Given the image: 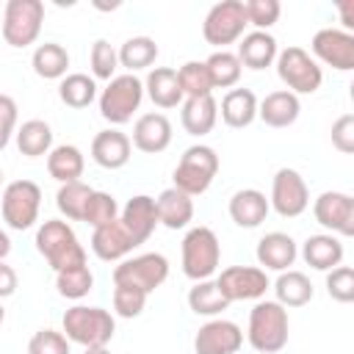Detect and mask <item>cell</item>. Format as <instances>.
<instances>
[{
	"instance_id": "6da1fadb",
	"label": "cell",
	"mask_w": 354,
	"mask_h": 354,
	"mask_svg": "<svg viewBox=\"0 0 354 354\" xmlns=\"http://www.w3.org/2000/svg\"><path fill=\"white\" fill-rule=\"evenodd\" d=\"M290 335V321L288 310L279 301L260 299L249 310V326H246V340L257 354H277L288 346Z\"/></svg>"
},
{
	"instance_id": "7a4b0ae2",
	"label": "cell",
	"mask_w": 354,
	"mask_h": 354,
	"mask_svg": "<svg viewBox=\"0 0 354 354\" xmlns=\"http://www.w3.org/2000/svg\"><path fill=\"white\" fill-rule=\"evenodd\" d=\"M36 249L55 274L72 266H86V249L80 246L75 230L64 218H47L39 224Z\"/></svg>"
},
{
	"instance_id": "3957f363",
	"label": "cell",
	"mask_w": 354,
	"mask_h": 354,
	"mask_svg": "<svg viewBox=\"0 0 354 354\" xmlns=\"http://www.w3.org/2000/svg\"><path fill=\"white\" fill-rule=\"evenodd\" d=\"M61 332L69 343H77L83 348L91 346H108L113 332H116V321L108 310L102 307H86V304H75L64 313L61 318Z\"/></svg>"
},
{
	"instance_id": "277c9868",
	"label": "cell",
	"mask_w": 354,
	"mask_h": 354,
	"mask_svg": "<svg viewBox=\"0 0 354 354\" xmlns=\"http://www.w3.org/2000/svg\"><path fill=\"white\" fill-rule=\"evenodd\" d=\"M180 257H183V274L194 282H202L216 274V268L221 263V243L210 227L199 224L185 232Z\"/></svg>"
},
{
	"instance_id": "5b68a950",
	"label": "cell",
	"mask_w": 354,
	"mask_h": 354,
	"mask_svg": "<svg viewBox=\"0 0 354 354\" xmlns=\"http://www.w3.org/2000/svg\"><path fill=\"white\" fill-rule=\"evenodd\" d=\"M216 174H218V155H216V149L207 147V144H194V147H188L183 152L171 180H174L177 191H183V194H188L194 199V196H199V194H205L210 188Z\"/></svg>"
},
{
	"instance_id": "8992f818",
	"label": "cell",
	"mask_w": 354,
	"mask_h": 354,
	"mask_svg": "<svg viewBox=\"0 0 354 354\" xmlns=\"http://www.w3.org/2000/svg\"><path fill=\"white\" fill-rule=\"evenodd\" d=\"M277 75L285 83V88L290 94H315L324 83V72L318 66V61L304 50V47H285L277 53Z\"/></svg>"
},
{
	"instance_id": "52a82bcc",
	"label": "cell",
	"mask_w": 354,
	"mask_h": 354,
	"mask_svg": "<svg viewBox=\"0 0 354 354\" xmlns=\"http://www.w3.org/2000/svg\"><path fill=\"white\" fill-rule=\"evenodd\" d=\"M144 100V80L124 72L108 80V86L100 91V116L111 124H127L133 113L141 108Z\"/></svg>"
},
{
	"instance_id": "ba28073f",
	"label": "cell",
	"mask_w": 354,
	"mask_h": 354,
	"mask_svg": "<svg viewBox=\"0 0 354 354\" xmlns=\"http://www.w3.org/2000/svg\"><path fill=\"white\" fill-rule=\"evenodd\" d=\"M41 22H44V3L41 0H8L3 8V39L8 47H30L39 33H41Z\"/></svg>"
},
{
	"instance_id": "9c48e42d",
	"label": "cell",
	"mask_w": 354,
	"mask_h": 354,
	"mask_svg": "<svg viewBox=\"0 0 354 354\" xmlns=\"http://www.w3.org/2000/svg\"><path fill=\"white\" fill-rule=\"evenodd\" d=\"M39 207H41V188L33 180H14L3 188L0 196V210L3 221L11 230H30L39 221Z\"/></svg>"
},
{
	"instance_id": "30bf717a",
	"label": "cell",
	"mask_w": 354,
	"mask_h": 354,
	"mask_svg": "<svg viewBox=\"0 0 354 354\" xmlns=\"http://www.w3.org/2000/svg\"><path fill=\"white\" fill-rule=\"evenodd\" d=\"M246 11H243V0H221L216 3L205 22H202V36L207 44L224 50L227 44L243 39V30H246Z\"/></svg>"
},
{
	"instance_id": "8fae6325",
	"label": "cell",
	"mask_w": 354,
	"mask_h": 354,
	"mask_svg": "<svg viewBox=\"0 0 354 354\" xmlns=\"http://www.w3.org/2000/svg\"><path fill=\"white\" fill-rule=\"evenodd\" d=\"M169 277V260L158 252H147V254H136V257H124L116 268H113V285H130L144 290L147 296L160 288Z\"/></svg>"
},
{
	"instance_id": "7c38bea8",
	"label": "cell",
	"mask_w": 354,
	"mask_h": 354,
	"mask_svg": "<svg viewBox=\"0 0 354 354\" xmlns=\"http://www.w3.org/2000/svg\"><path fill=\"white\" fill-rule=\"evenodd\" d=\"M216 285L221 296L232 301H260L266 290L271 288L268 274L257 266H230L216 277Z\"/></svg>"
},
{
	"instance_id": "4fadbf2b",
	"label": "cell",
	"mask_w": 354,
	"mask_h": 354,
	"mask_svg": "<svg viewBox=\"0 0 354 354\" xmlns=\"http://www.w3.org/2000/svg\"><path fill=\"white\" fill-rule=\"evenodd\" d=\"M268 205L282 216V218H296L310 207V188L304 177L296 169L282 166L274 180H271V196Z\"/></svg>"
},
{
	"instance_id": "5bb4252c",
	"label": "cell",
	"mask_w": 354,
	"mask_h": 354,
	"mask_svg": "<svg viewBox=\"0 0 354 354\" xmlns=\"http://www.w3.org/2000/svg\"><path fill=\"white\" fill-rule=\"evenodd\" d=\"M313 216L315 221L337 238L354 235V196L343 191H324L313 199Z\"/></svg>"
},
{
	"instance_id": "9a60e30c",
	"label": "cell",
	"mask_w": 354,
	"mask_h": 354,
	"mask_svg": "<svg viewBox=\"0 0 354 354\" xmlns=\"http://www.w3.org/2000/svg\"><path fill=\"white\" fill-rule=\"evenodd\" d=\"M313 55L337 69V72H351L354 69V36L346 33L343 28H321L315 30L313 41H310Z\"/></svg>"
},
{
	"instance_id": "2e32d148",
	"label": "cell",
	"mask_w": 354,
	"mask_h": 354,
	"mask_svg": "<svg viewBox=\"0 0 354 354\" xmlns=\"http://www.w3.org/2000/svg\"><path fill=\"white\" fill-rule=\"evenodd\" d=\"M241 346H243V332L235 321L227 318H210L207 324L199 326L194 337L196 354H238Z\"/></svg>"
},
{
	"instance_id": "e0dca14e",
	"label": "cell",
	"mask_w": 354,
	"mask_h": 354,
	"mask_svg": "<svg viewBox=\"0 0 354 354\" xmlns=\"http://www.w3.org/2000/svg\"><path fill=\"white\" fill-rule=\"evenodd\" d=\"M119 221H122V227L127 230V235H130V241H133L136 246L147 243V241H149V235H152V232H155V227H158L155 199H152V196H147V194L130 196V199H127V205H124V207H122V213H119Z\"/></svg>"
},
{
	"instance_id": "ac0fdd59",
	"label": "cell",
	"mask_w": 354,
	"mask_h": 354,
	"mask_svg": "<svg viewBox=\"0 0 354 354\" xmlns=\"http://www.w3.org/2000/svg\"><path fill=\"white\" fill-rule=\"evenodd\" d=\"M130 144L138 149V152H147V155H158L163 152L169 144H171V122L166 113H141L133 124V138Z\"/></svg>"
},
{
	"instance_id": "d6986e66",
	"label": "cell",
	"mask_w": 354,
	"mask_h": 354,
	"mask_svg": "<svg viewBox=\"0 0 354 354\" xmlns=\"http://www.w3.org/2000/svg\"><path fill=\"white\" fill-rule=\"evenodd\" d=\"M130 152H133V144H130V136L116 130V127H108V130H100L91 141V160L102 169H122L127 166L130 160Z\"/></svg>"
},
{
	"instance_id": "ffe728a7",
	"label": "cell",
	"mask_w": 354,
	"mask_h": 354,
	"mask_svg": "<svg viewBox=\"0 0 354 354\" xmlns=\"http://www.w3.org/2000/svg\"><path fill=\"white\" fill-rule=\"evenodd\" d=\"M257 263L263 266V271H288L296 257H299V246L288 232H266L257 241Z\"/></svg>"
},
{
	"instance_id": "44dd1931",
	"label": "cell",
	"mask_w": 354,
	"mask_h": 354,
	"mask_svg": "<svg viewBox=\"0 0 354 354\" xmlns=\"http://www.w3.org/2000/svg\"><path fill=\"white\" fill-rule=\"evenodd\" d=\"M227 210H230V218L238 227L254 230V227H260L266 221L271 205H268V199H266L263 191H257V188H241V191H235L230 196V207Z\"/></svg>"
},
{
	"instance_id": "7402d4cb",
	"label": "cell",
	"mask_w": 354,
	"mask_h": 354,
	"mask_svg": "<svg viewBox=\"0 0 354 354\" xmlns=\"http://www.w3.org/2000/svg\"><path fill=\"white\" fill-rule=\"evenodd\" d=\"M133 249H136V243L130 241V235H127V230L122 227L119 218L108 221L102 227H94V232H91V252L105 263L124 260Z\"/></svg>"
},
{
	"instance_id": "603a6c76",
	"label": "cell",
	"mask_w": 354,
	"mask_h": 354,
	"mask_svg": "<svg viewBox=\"0 0 354 354\" xmlns=\"http://www.w3.org/2000/svg\"><path fill=\"white\" fill-rule=\"evenodd\" d=\"M277 53H279L277 39L268 30H252V33H243L235 55H238L241 66L260 72V69H266L277 61Z\"/></svg>"
},
{
	"instance_id": "cb8c5ba5",
	"label": "cell",
	"mask_w": 354,
	"mask_h": 354,
	"mask_svg": "<svg viewBox=\"0 0 354 354\" xmlns=\"http://www.w3.org/2000/svg\"><path fill=\"white\" fill-rule=\"evenodd\" d=\"M180 122H183V130L188 136L202 138L218 122V102L213 100V94H207V97H188V100H183Z\"/></svg>"
},
{
	"instance_id": "d4e9b609",
	"label": "cell",
	"mask_w": 354,
	"mask_h": 354,
	"mask_svg": "<svg viewBox=\"0 0 354 354\" xmlns=\"http://www.w3.org/2000/svg\"><path fill=\"white\" fill-rule=\"evenodd\" d=\"M155 210H158V224H163L166 230H185L194 221V199L177 191L174 185L158 194Z\"/></svg>"
},
{
	"instance_id": "484cf974",
	"label": "cell",
	"mask_w": 354,
	"mask_h": 354,
	"mask_svg": "<svg viewBox=\"0 0 354 354\" xmlns=\"http://www.w3.org/2000/svg\"><path fill=\"white\" fill-rule=\"evenodd\" d=\"M301 113V102L296 94H290L288 88L271 91L257 102V116L268 124V127H290Z\"/></svg>"
},
{
	"instance_id": "4316f807",
	"label": "cell",
	"mask_w": 354,
	"mask_h": 354,
	"mask_svg": "<svg viewBox=\"0 0 354 354\" xmlns=\"http://www.w3.org/2000/svg\"><path fill=\"white\" fill-rule=\"evenodd\" d=\"M301 257L315 271H332L343 263V241L337 235H329V232L310 235L301 243Z\"/></svg>"
},
{
	"instance_id": "83f0119b",
	"label": "cell",
	"mask_w": 354,
	"mask_h": 354,
	"mask_svg": "<svg viewBox=\"0 0 354 354\" xmlns=\"http://www.w3.org/2000/svg\"><path fill=\"white\" fill-rule=\"evenodd\" d=\"M144 91L158 108H177L185 100L183 88H180V80H177V69H171V66L149 69V75L144 80Z\"/></svg>"
},
{
	"instance_id": "f1b7e54d",
	"label": "cell",
	"mask_w": 354,
	"mask_h": 354,
	"mask_svg": "<svg viewBox=\"0 0 354 354\" xmlns=\"http://www.w3.org/2000/svg\"><path fill=\"white\" fill-rule=\"evenodd\" d=\"M221 122L227 127H249L257 119V97L252 88H230L221 100Z\"/></svg>"
},
{
	"instance_id": "f546056e",
	"label": "cell",
	"mask_w": 354,
	"mask_h": 354,
	"mask_svg": "<svg viewBox=\"0 0 354 354\" xmlns=\"http://www.w3.org/2000/svg\"><path fill=\"white\" fill-rule=\"evenodd\" d=\"M83 169H86V158H83V152L75 144H58V147H53L47 152V171L61 185L80 180Z\"/></svg>"
},
{
	"instance_id": "4dcf8cb0",
	"label": "cell",
	"mask_w": 354,
	"mask_h": 354,
	"mask_svg": "<svg viewBox=\"0 0 354 354\" xmlns=\"http://www.w3.org/2000/svg\"><path fill=\"white\" fill-rule=\"evenodd\" d=\"M274 293H277L274 301H279L288 310V307H304L307 301H313L315 288L307 274L288 268V271H279V277L274 282Z\"/></svg>"
},
{
	"instance_id": "1f68e13d",
	"label": "cell",
	"mask_w": 354,
	"mask_h": 354,
	"mask_svg": "<svg viewBox=\"0 0 354 354\" xmlns=\"http://www.w3.org/2000/svg\"><path fill=\"white\" fill-rule=\"evenodd\" d=\"M30 66L44 80H61V77H66V69H69V53L58 41H44L33 50Z\"/></svg>"
},
{
	"instance_id": "d6a6232c",
	"label": "cell",
	"mask_w": 354,
	"mask_h": 354,
	"mask_svg": "<svg viewBox=\"0 0 354 354\" xmlns=\"http://www.w3.org/2000/svg\"><path fill=\"white\" fill-rule=\"evenodd\" d=\"M17 136V149L25 158H41L53 149V130L44 119H28L22 127L14 133Z\"/></svg>"
},
{
	"instance_id": "836d02e7",
	"label": "cell",
	"mask_w": 354,
	"mask_h": 354,
	"mask_svg": "<svg viewBox=\"0 0 354 354\" xmlns=\"http://www.w3.org/2000/svg\"><path fill=\"white\" fill-rule=\"evenodd\" d=\"M188 307L191 313L196 315H205V318H218L230 301L221 296L216 279H202V282H194V288L188 290Z\"/></svg>"
},
{
	"instance_id": "e575fe53",
	"label": "cell",
	"mask_w": 354,
	"mask_h": 354,
	"mask_svg": "<svg viewBox=\"0 0 354 354\" xmlns=\"http://www.w3.org/2000/svg\"><path fill=\"white\" fill-rule=\"evenodd\" d=\"M58 97L64 105L80 111V108H88L94 100H97V83L94 77L83 75V72H72L66 77H61L58 83Z\"/></svg>"
},
{
	"instance_id": "d590c367",
	"label": "cell",
	"mask_w": 354,
	"mask_h": 354,
	"mask_svg": "<svg viewBox=\"0 0 354 354\" xmlns=\"http://www.w3.org/2000/svg\"><path fill=\"white\" fill-rule=\"evenodd\" d=\"M116 53H119V66H124L130 75H136L138 69H147V66L155 64V58H158V44H155V39H149V36H133V39H127Z\"/></svg>"
},
{
	"instance_id": "8d00e7d4",
	"label": "cell",
	"mask_w": 354,
	"mask_h": 354,
	"mask_svg": "<svg viewBox=\"0 0 354 354\" xmlns=\"http://www.w3.org/2000/svg\"><path fill=\"white\" fill-rule=\"evenodd\" d=\"M91 194H94V188L86 185L83 180L64 183L55 194V205H58L61 216H66V221H83V213H86V205H88Z\"/></svg>"
},
{
	"instance_id": "74e56055",
	"label": "cell",
	"mask_w": 354,
	"mask_h": 354,
	"mask_svg": "<svg viewBox=\"0 0 354 354\" xmlns=\"http://www.w3.org/2000/svg\"><path fill=\"white\" fill-rule=\"evenodd\" d=\"M205 66H207V75H210L213 88H232L241 80V72H243L238 55L230 53V50H216L205 61Z\"/></svg>"
},
{
	"instance_id": "f35d334b",
	"label": "cell",
	"mask_w": 354,
	"mask_h": 354,
	"mask_svg": "<svg viewBox=\"0 0 354 354\" xmlns=\"http://www.w3.org/2000/svg\"><path fill=\"white\" fill-rule=\"evenodd\" d=\"M55 288H58V293H61L64 299L77 301V299L88 296V290L94 288V274H91L88 266H72V268H64V271L55 274Z\"/></svg>"
},
{
	"instance_id": "ab89813d",
	"label": "cell",
	"mask_w": 354,
	"mask_h": 354,
	"mask_svg": "<svg viewBox=\"0 0 354 354\" xmlns=\"http://www.w3.org/2000/svg\"><path fill=\"white\" fill-rule=\"evenodd\" d=\"M177 80H180V88H183L185 100L188 97H207V94H213V83H210L205 61H185L177 69Z\"/></svg>"
},
{
	"instance_id": "60d3db41",
	"label": "cell",
	"mask_w": 354,
	"mask_h": 354,
	"mask_svg": "<svg viewBox=\"0 0 354 354\" xmlns=\"http://www.w3.org/2000/svg\"><path fill=\"white\" fill-rule=\"evenodd\" d=\"M88 64H91V75H94V80H111V77H116L119 53L113 50V44H111L108 39H97V41L91 44Z\"/></svg>"
},
{
	"instance_id": "b9f144b4",
	"label": "cell",
	"mask_w": 354,
	"mask_h": 354,
	"mask_svg": "<svg viewBox=\"0 0 354 354\" xmlns=\"http://www.w3.org/2000/svg\"><path fill=\"white\" fill-rule=\"evenodd\" d=\"M119 218V205L113 199V194H105V191H94L88 205H86V213H83V221L88 227H102L108 221H116Z\"/></svg>"
},
{
	"instance_id": "7bdbcfd3",
	"label": "cell",
	"mask_w": 354,
	"mask_h": 354,
	"mask_svg": "<svg viewBox=\"0 0 354 354\" xmlns=\"http://www.w3.org/2000/svg\"><path fill=\"white\" fill-rule=\"evenodd\" d=\"M147 307V293L130 285H113V313L119 318H138Z\"/></svg>"
},
{
	"instance_id": "ee69618b",
	"label": "cell",
	"mask_w": 354,
	"mask_h": 354,
	"mask_svg": "<svg viewBox=\"0 0 354 354\" xmlns=\"http://www.w3.org/2000/svg\"><path fill=\"white\" fill-rule=\"evenodd\" d=\"M243 11H246V22L249 25H254L257 30H268L279 19L282 6H279V0H246Z\"/></svg>"
},
{
	"instance_id": "f6af8a7d",
	"label": "cell",
	"mask_w": 354,
	"mask_h": 354,
	"mask_svg": "<svg viewBox=\"0 0 354 354\" xmlns=\"http://www.w3.org/2000/svg\"><path fill=\"white\" fill-rule=\"evenodd\" d=\"M326 293L329 299L348 304L354 301V271L351 266H337L332 271H326Z\"/></svg>"
},
{
	"instance_id": "bcb514c9",
	"label": "cell",
	"mask_w": 354,
	"mask_h": 354,
	"mask_svg": "<svg viewBox=\"0 0 354 354\" xmlns=\"http://www.w3.org/2000/svg\"><path fill=\"white\" fill-rule=\"evenodd\" d=\"M69 340L64 337V332L55 329H39L30 340H28V354H69Z\"/></svg>"
},
{
	"instance_id": "7dc6e473",
	"label": "cell",
	"mask_w": 354,
	"mask_h": 354,
	"mask_svg": "<svg viewBox=\"0 0 354 354\" xmlns=\"http://www.w3.org/2000/svg\"><path fill=\"white\" fill-rule=\"evenodd\" d=\"M332 147L343 155L354 152V113H343L332 124Z\"/></svg>"
},
{
	"instance_id": "c3c4849f",
	"label": "cell",
	"mask_w": 354,
	"mask_h": 354,
	"mask_svg": "<svg viewBox=\"0 0 354 354\" xmlns=\"http://www.w3.org/2000/svg\"><path fill=\"white\" fill-rule=\"evenodd\" d=\"M14 133H17V102L14 97L0 94V149H6Z\"/></svg>"
},
{
	"instance_id": "681fc988",
	"label": "cell",
	"mask_w": 354,
	"mask_h": 354,
	"mask_svg": "<svg viewBox=\"0 0 354 354\" xmlns=\"http://www.w3.org/2000/svg\"><path fill=\"white\" fill-rule=\"evenodd\" d=\"M14 290H17V271L6 260H0V299H8Z\"/></svg>"
},
{
	"instance_id": "f907efd6",
	"label": "cell",
	"mask_w": 354,
	"mask_h": 354,
	"mask_svg": "<svg viewBox=\"0 0 354 354\" xmlns=\"http://www.w3.org/2000/svg\"><path fill=\"white\" fill-rule=\"evenodd\" d=\"M337 11H340L343 30L351 33V28H354V0H340V3H337Z\"/></svg>"
},
{
	"instance_id": "816d5d0a",
	"label": "cell",
	"mask_w": 354,
	"mask_h": 354,
	"mask_svg": "<svg viewBox=\"0 0 354 354\" xmlns=\"http://www.w3.org/2000/svg\"><path fill=\"white\" fill-rule=\"evenodd\" d=\"M8 252H11V238H8L6 230H0V260H6Z\"/></svg>"
},
{
	"instance_id": "f5cc1de1",
	"label": "cell",
	"mask_w": 354,
	"mask_h": 354,
	"mask_svg": "<svg viewBox=\"0 0 354 354\" xmlns=\"http://www.w3.org/2000/svg\"><path fill=\"white\" fill-rule=\"evenodd\" d=\"M83 354H111V351H108V346H91V348H86Z\"/></svg>"
},
{
	"instance_id": "db71d44e",
	"label": "cell",
	"mask_w": 354,
	"mask_h": 354,
	"mask_svg": "<svg viewBox=\"0 0 354 354\" xmlns=\"http://www.w3.org/2000/svg\"><path fill=\"white\" fill-rule=\"evenodd\" d=\"M3 318H6V310H3V304H0V324H3Z\"/></svg>"
},
{
	"instance_id": "11a10c76",
	"label": "cell",
	"mask_w": 354,
	"mask_h": 354,
	"mask_svg": "<svg viewBox=\"0 0 354 354\" xmlns=\"http://www.w3.org/2000/svg\"><path fill=\"white\" fill-rule=\"evenodd\" d=\"M0 185H3V169H0Z\"/></svg>"
}]
</instances>
